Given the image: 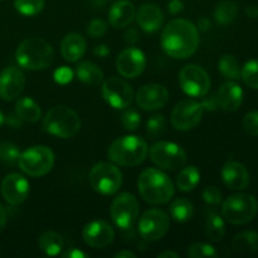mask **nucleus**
Returning a JSON list of instances; mask_svg holds the SVG:
<instances>
[{
  "label": "nucleus",
  "mask_w": 258,
  "mask_h": 258,
  "mask_svg": "<svg viewBox=\"0 0 258 258\" xmlns=\"http://www.w3.org/2000/svg\"><path fill=\"white\" fill-rule=\"evenodd\" d=\"M161 47L176 59L190 57L199 47L198 28L186 19L171 20L161 33Z\"/></svg>",
  "instance_id": "f257e3e1"
},
{
  "label": "nucleus",
  "mask_w": 258,
  "mask_h": 258,
  "mask_svg": "<svg viewBox=\"0 0 258 258\" xmlns=\"http://www.w3.org/2000/svg\"><path fill=\"white\" fill-rule=\"evenodd\" d=\"M138 186L144 201L158 206L168 203L175 193L171 179L155 168H149L140 174Z\"/></svg>",
  "instance_id": "f03ea898"
},
{
  "label": "nucleus",
  "mask_w": 258,
  "mask_h": 258,
  "mask_svg": "<svg viewBox=\"0 0 258 258\" xmlns=\"http://www.w3.org/2000/svg\"><path fill=\"white\" fill-rule=\"evenodd\" d=\"M15 59L25 70H45L54 62V50L47 40L32 37L20 43L15 52Z\"/></svg>",
  "instance_id": "7ed1b4c3"
},
{
  "label": "nucleus",
  "mask_w": 258,
  "mask_h": 258,
  "mask_svg": "<svg viewBox=\"0 0 258 258\" xmlns=\"http://www.w3.org/2000/svg\"><path fill=\"white\" fill-rule=\"evenodd\" d=\"M149 154L145 140L135 135H126L110 145L107 156L113 164L120 166H136L143 163Z\"/></svg>",
  "instance_id": "20e7f679"
},
{
  "label": "nucleus",
  "mask_w": 258,
  "mask_h": 258,
  "mask_svg": "<svg viewBox=\"0 0 258 258\" xmlns=\"http://www.w3.org/2000/svg\"><path fill=\"white\" fill-rule=\"evenodd\" d=\"M43 127L48 134L60 139H72L80 133L81 118L67 106H54L43 120Z\"/></svg>",
  "instance_id": "39448f33"
},
{
  "label": "nucleus",
  "mask_w": 258,
  "mask_h": 258,
  "mask_svg": "<svg viewBox=\"0 0 258 258\" xmlns=\"http://www.w3.org/2000/svg\"><path fill=\"white\" fill-rule=\"evenodd\" d=\"M258 202L251 194L238 193L228 197L222 206V214L232 224H246L256 218Z\"/></svg>",
  "instance_id": "423d86ee"
},
{
  "label": "nucleus",
  "mask_w": 258,
  "mask_h": 258,
  "mask_svg": "<svg viewBox=\"0 0 258 258\" xmlns=\"http://www.w3.org/2000/svg\"><path fill=\"white\" fill-rule=\"evenodd\" d=\"M18 165L29 176L39 178L52 170L54 165V153L47 146H32L20 154Z\"/></svg>",
  "instance_id": "0eeeda50"
},
{
  "label": "nucleus",
  "mask_w": 258,
  "mask_h": 258,
  "mask_svg": "<svg viewBox=\"0 0 258 258\" xmlns=\"http://www.w3.org/2000/svg\"><path fill=\"white\" fill-rule=\"evenodd\" d=\"M91 186L102 196H112L117 193L122 185V174L116 164L97 163L90 171Z\"/></svg>",
  "instance_id": "6e6552de"
},
{
  "label": "nucleus",
  "mask_w": 258,
  "mask_h": 258,
  "mask_svg": "<svg viewBox=\"0 0 258 258\" xmlns=\"http://www.w3.org/2000/svg\"><path fill=\"white\" fill-rule=\"evenodd\" d=\"M150 159L156 166L164 170L174 171L186 164V153L181 146L171 141H159L151 146Z\"/></svg>",
  "instance_id": "1a4fd4ad"
},
{
  "label": "nucleus",
  "mask_w": 258,
  "mask_h": 258,
  "mask_svg": "<svg viewBox=\"0 0 258 258\" xmlns=\"http://www.w3.org/2000/svg\"><path fill=\"white\" fill-rule=\"evenodd\" d=\"M140 212V204L131 193H121L111 204L110 214L113 223L121 229H130L135 224Z\"/></svg>",
  "instance_id": "9d476101"
},
{
  "label": "nucleus",
  "mask_w": 258,
  "mask_h": 258,
  "mask_svg": "<svg viewBox=\"0 0 258 258\" xmlns=\"http://www.w3.org/2000/svg\"><path fill=\"white\" fill-rule=\"evenodd\" d=\"M179 83L181 90L190 97H204L211 88L208 73L197 64H188L180 71Z\"/></svg>",
  "instance_id": "9b49d317"
},
{
  "label": "nucleus",
  "mask_w": 258,
  "mask_h": 258,
  "mask_svg": "<svg viewBox=\"0 0 258 258\" xmlns=\"http://www.w3.org/2000/svg\"><path fill=\"white\" fill-rule=\"evenodd\" d=\"M170 219L161 209H149L139 221V233L145 241L155 242L163 238L169 231Z\"/></svg>",
  "instance_id": "f8f14e48"
},
{
  "label": "nucleus",
  "mask_w": 258,
  "mask_h": 258,
  "mask_svg": "<svg viewBox=\"0 0 258 258\" xmlns=\"http://www.w3.org/2000/svg\"><path fill=\"white\" fill-rule=\"evenodd\" d=\"M203 112L202 103L193 100H183L176 103L171 112V125L179 131H189L199 125Z\"/></svg>",
  "instance_id": "ddd939ff"
},
{
  "label": "nucleus",
  "mask_w": 258,
  "mask_h": 258,
  "mask_svg": "<svg viewBox=\"0 0 258 258\" xmlns=\"http://www.w3.org/2000/svg\"><path fill=\"white\" fill-rule=\"evenodd\" d=\"M103 100L116 110H123L128 107L134 100V92L131 86L120 78H108L102 83Z\"/></svg>",
  "instance_id": "4468645a"
},
{
  "label": "nucleus",
  "mask_w": 258,
  "mask_h": 258,
  "mask_svg": "<svg viewBox=\"0 0 258 258\" xmlns=\"http://www.w3.org/2000/svg\"><path fill=\"white\" fill-rule=\"evenodd\" d=\"M82 237L87 246L101 249L112 243L115 239V232L107 222L96 219L83 227Z\"/></svg>",
  "instance_id": "2eb2a0df"
},
{
  "label": "nucleus",
  "mask_w": 258,
  "mask_h": 258,
  "mask_svg": "<svg viewBox=\"0 0 258 258\" xmlns=\"http://www.w3.org/2000/svg\"><path fill=\"white\" fill-rule=\"evenodd\" d=\"M146 67V57L140 49L128 47L118 54L116 59V70L122 77L136 78Z\"/></svg>",
  "instance_id": "dca6fc26"
},
{
  "label": "nucleus",
  "mask_w": 258,
  "mask_h": 258,
  "mask_svg": "<svg viewBox=\"0 0 258 258\" xmlns=\"http://www.w3.org/2000/svg\"><path fill=\"white\" fill-rule=\"evenodd\" d=\"M169 102V91L163 85L149 83L136 93V103L145 111H155L165 107Z\"/></svg>",
  "instance_id": "f3484780"
},
{
  "label": "nucleus",
  "mask_w": 258,
  "mask_h": 258,
  "mask_svg": "<svg viewBox=\"0 0 258 258\" xmlns=\"http://www.w3.org/2000/svg\"><path fill=\"white\" fill-rule=\"evenodd\" d=\"M29 181L18 173H12L2 183V196L12 206H19L29 196Z\"/></svg>",
  "instance_id": "a211bd4d"
},
{
  "label": "nucleus",
  "mask_w": 258,
  "mask_h": 258,
  "mask_svg": "<svg viewBox=\"0 0 258 258\" xmlns=\"http://www.w3.org/2000/svg\"><path fill=\"white\" fill-rule=\"evenodd\" d=\"M25 77L17 67H7L0 72V98L14 101L24 91Z\"/></svg>",
  "instance_id": "6ab92c4d"
},
{
  "label": "nucleus",
  "mask_w": 258,
  "mask_h": 258,
  "mask_svg": "<svg viewBox=\"0 0 258 258\" xmlns=\"http://www.w3.org/2000/svg\"><path fill=\"white\" fill-rule=\"evenodd\" d=\"M222 179L232 190H243L249 185V173L243 164L229 160L222 168Z\"/></svg>",
  "instance_id": "aec40b11"
},
{
  "label": "nucleus",
  "mask_w": 258,
  "mask_h": 258,
  "mask_svg": "<svg viewBox=\"0 0 258 258\" xmlns=\"http://www.w3.org/2000/svg\"><path fill=\"white\" fill-rule=\"evenodd\" d=\"M217 105L224 111L234 112L238 110L243 101V91L236 82H227L221 86L216 96Z\"/></svg>",
  "instance_id": "412c9836"
},
{
  "label": "nucleus",
  "mask_w": 258,
  "mask_h": 258,
  "mask_svg": "<svg viewBox=\"0 0 258 258\" xmlns=\"http://www.w3.org/2000/svg\"><path fill=\"white\" fill-rule=\"evenodd\" d=\"M136 22L139 27L146 33H154L163 25V12L155 4H144L136 13Z\"/></svg>",
  "instance_id": "4be33fe9"
},
{
  "label": "nucleus",
  "mask_w": 258,
  "mask_h": 258,
  "mask_svg": "<svg viewBox=\"0 0 258 258\" xmlns=\"http://www.w3.org/2000/svg\"><path fill=\"white\" fill-rule=\"evenodd\" d=\"M87 50V42L80 33H70L60 43V53L63 58L71 63L80 60Z\"/></svg>",
  "instance_id": "5701e85b"
},
{
  "label": "nucleus",
  "mask_w": 258,
  "mask_h": 258,
  "mask_svg": "<svg viewBox=\"0 0 258 258\" xmlns=\"http://www.w3.org/2000/svg\"><path fill=\"white\" fill-rule=\"evenodd\" d=\"M135 15V7L127 0H120L110 8L108 20L113 28H125L133 23Z\"/></svg>",
  "instance_id": "b1692460"
},
{
  "label": "nucleus",
  "mask_w": 258,
  "mask_h": 258,
  "mask_svg": "<svg viewBox=\"0 0 258 258\" xmlns=\"http://www.w3.org/2000/svg\"><path fill=\"white\" fill-rule=\"evenodd\" d=\"M76 76L81 82L88 86H98L103 82V72L97 64L90 60H82L75 70Z\"/></svg>",
  "instance_id": "393cba45"
},
{
  "label": "nucleus",
  "mask_w": 258,
  "mask_h": 258,
  "mask_svg": "<svg viewBox=\"0 0 258 258\" xmlns=\"http://www.w3.org/2000/svg\"><path fill=\"white\" fill-rule=\"evenodd\" d=\"M15 112L19 120L30 123L37 122L42 116L40 106L32 97L19 98L15 103Z\"/></svg>",
  "instance_id": "a878e982"
},
{
  "label": "nucleus",
  "mask_w": 258,
  "mask_h": 258,
  "mask_svg": "<svg viewBox=\"0 0 258 258\" xmlns=\"http://www.w3.org/2000/svg\"><path fill=\"white\" fill-rule=\"evenodd\" d=\"M63 238L59 233L54 231H47L38 239V246L40 251L47 256H58L63 249Z\"/></svg>",
  "instance_id": "bb28decb"
},
{
  "label": "nucleus",
  "mask_w": 258,
  "mask_h": 258,
  "mask_svg": "<svg viewBox=\"0 0 258 258\" xmlns=\"http://www.w3.org/2000/svg\"><path fill=\"white\" fill-rule=\"evenodd\" d=\"M232 247L238 253H254L258 251V233L253 231H246L237 234L232 241Z\"/></svg>",
  "instance_id": "cd10ccee"
},
{
  "label": "nucleus",
  "mask_w": 258,
  "mask_h": 258,
  "mask_svg": "<svg viewBox=\"0 0 258 258\" xmlns=\"http://www.w3.org/2000/svg\"><path fill=\"white\" fill-rule=\"evenodd\" d=\"M226 234V224L223 218L214 212L207 214L206 236L212 242H221Z\"/></svg>",
  "instance_id": "c85d7f7f"
},
{
  "label": "nucleus",
  "mask_w": 258,
  "mask_h": 258,
  "mask_svg": "<svg viewBox=\"0 0 258 258\" xmlns=\"http://www.w3.org/2000/svg\"><path fill=\"white\" fill-rule=\"evenodd\" d=\"M201 181V171L194 165L185 166L181 169L176 178V185L181 191H191Z\"/></svg>",
  "instance_id": "c756f323"
},
{
  "label": "nucleus",
  "mask_w": 258,
  "mask_h": 258,
  "mask_svg": "<svg viewBox=\"0 0 258 258\" xmlns=\"http://www.w3.org/2000/svg\"><path fill=\"white\" fill-rule=\"evenodd\" d=\"M170 212L171 218H174V221L180 222H188L193 218L194 216V206L189 199L186 198H178L170 204Z\"/></svg>",
  "instance_id": "7c9ffc66"
},
{
  "label": "nucleus",
  "mask_w": 258,
  "mask_h": 258,
  "mask_svg": "<svg viewBox=\"0 0 258 258\" xmlns=\"http://www.w3.org/2000/svg\"><path fill=\"white\" fill-rule=\"evenodd\" d=\"M237 13H238V7L233 0H221L214 10V18H216L217 24H231L236 19Z\"/></svg>",
  "instance_id": "2f4dec72"
},
{
  "label": "nucleus",
  "mask_w": 258,
  "mask_h": 258,
  "mask_svg": "<svg viewBox=\"0 0 258 258\" xmlns=\"http://www.w3.org/2000/svg\"><path fill=\"white\" fill-rule=\"evenodd\" d=\"M218 70L222 75L228 80H239L241 78V68L238 60L232 54H223L219 58Z\"/></svg>",
  "instance_id": "473e14b6"
},
{
  "label": "nucleus",
  "mask_w": 258,
  "mask_h": 258,
  "mask_svg": "<svg viewBox=\"0 0 258 258\" xmlns=\"http://www.w3.org/2000/svg\"><path fill=\"white\" fill-rule=\"evenodd\" d=\"M20 150L15 144L3 141L0 143V161L7 166H15L19 163Z\"/></svg>",
  "instance_id": "72a5a7b5"
},
{
  "label": "nucleus",
  "mask_w": 258,
  "mask_h": 258,
  "mask_svg": "<svg viewBox=\"0 0 258 258\" xmlns=\"http://www.w3.org/2000/svg\"><path fill=\"white\" fill-rule=\"evenodd\" d=\"M45 0H14V8L25 17H33L43 10Z\"/></svg>",
  "instance_id": "f704fd0d"
},
{
  "label": "nucleus",
  "mask_w": 258,
  "mask_h": 258,
  "mask_svg": "<svg viewBox=\"0 0 258 258\" xmlns=\"http://www.w3.org/2000/svg\"><path fill=\"white\" fill-rule=\"evenodd\" d=\"M241 77L248 87L258 90V59L248 60L241 70Z\"/></svg>",
  "instance_id": "c9c22d12"
},
{
  "label": "nucleus",
  "mask_w": 258,
  "mask_h": 258,
  "mask_svg": "<svg viewBox=\"0 0 258 258\" xmlns=\"http://www.w3.org/2000/svg\"><path fill=\"white\" fill-rule=\"evenodd\" d=\"M166 130V118L163 115H154L146 122V133L149 138L156 139Z\"/></svg>",
  "instance_id": "e433bc0d"
},
{
  "label": "nucleus",
  "mask_w": 258,
  "mask_h": 258,
  "mask_svg": "<svg viewBox=\"0 0 258 258\" xmlns=\"http://www.w3.org/2000/svg\"><path fill=\"white\" fill-rule=\"evenodd\" d=\"M188 256L191 258H214L218 256L216 248L208 243L197 242L188 249Z\"/></svg>",
  "instance_id": "4c0bfd02"
},
{
  "label": "nucleus",
  "mask_w": 258,
  "mask_h": 258,
  "mask_svg": "<svg viewBox=\"0 0 258 258\" xmlns=\"http://www.w3.org/2000/svg\"><path fill=\"white\" fill-rule=\"evenodd\" d=\"M141 116L138 111L135 110H126L122 113V125L126 130L135 131L140 126Z\"/></svg>",
  "instance_id": "58836bf2"
},
{
  "label": "nucleus",
  "mask_w": 258,
  "mask_h": 258,
  "mask_svg": "<svg viewBox=\"0 0 258 258\" xmlns=\"http://www.w3.org/2000/svg\"><path fill=\"white\" fill-rule=\"evenodd\" d=\"M243 128L249 136H258V111H252L244 116Z\"/></svg>",
  "instance_id": "ea45409f"
},
{
  "label": "nucleus",
  "mask_w": 258,
  "mask_h": 258,
  "mask_svg": "<svg viewBox=\"0 0 258 258\" xmlns=\"http://www.w3.org/2000/svg\"><path fill=\"white\" fill-rule=\"evenodd\" d=\"M203 199L208 206H218L222 202V193L217 186L208 185L203 190Z\"/></svg>",
  "instance_id": "a19ab883"
},
{
  "label": "nucleus",
  "mask_w": 258,
  "mask_h": 258,
  "mask_svg": "<svg viewBox=\"0 0 258 258\" xmlns=\"http://www.w3.org/2000/svg\"><path fill=\"white\" fill-rule=\"evenodd\" d=\"M107 32V24L102 19H92L87 25V33L92 38H100Z\"/></svg>",
  "instance_id": "79ce46f5"
},
{
  "label": "nucleus",
  "mask_w": 258,
  "mask_h": 258,
  "mask_svg": "<svg viewBox=\"0 0 258 258\" xmlns=\"http://www.w3.org/2000/svg\"><path fill=\"white\" fill-rule=\"evenodd\" d=\"M71 78H72V71L68 70V68H60L55 72V80L59 83H67L70 82Z\"/></svg>",
  "instance_id": "37998d69"
},
{
  "label": "nucleus",
  "mask_w": 258,
  "mask_h": 258,
  "mask_svg": "<svg viewBox=\"0 0 258 258\" xmlns=\"http://www.w3.org/2000/svg\"><path fill=\"white\" fill-rule=\"evenodd\" d=\"M168 9L171 14H178L184 9V4L181 0H171L168 4Z\"/></svg>",
  "instance_id": "c03bdc74"
},
{
  "label": "nucleus",
  "mask_w": 258,
  "mask_h": 258,
  "mask_svg": "<svg viewBox=\"0 0 258 258\" xmlns=\"http://www.w3.org/2000/svg\"><path fill=\"white\" fill-rule=\"evenodd\" d=\"M63 257H66V258H87L88 254L85 253V252L80 251V249H77V248H71V249H68L67 252H64V253H63Z\"/></svg>",
  "instance_id": "a18cd8bd"
},
{
  "label": "nucleus",
  "mask_w": 258,
  "mask_h": 258,
  "mask_svg": "<svg viewBox=\"0 0 258 258\" xmlns=\"http://www.w3.org/2000/svg\"><path fill=\"white\" fill-rule=\"evenodd\" d=\"M202 106H203L204 110H216L217 107V100L216 97H213V96H211V97H207L204 98V101L202 102Z\"/></svg>",
  "instance_id": "49530a36"
},
{
  "label": "nucleus",
  "mask_w": 258,
  "mask_h": 258,
  "mask_svg": "<svg viewBox=\"0 0 258 258\" xmlns=\"http://www.w3.org/2000/svg\"><path fill=\"white\" fill-rule=\"evenodd\" d=\"M93 52H95L96 55H98V57H101V58H105L106 55L110 54V49H108L107 45H105V44L97 45V47L95 48V50H93Z\"/></svg>",
  "instance_id": "de8ad7c7"
},
{
  "label": "nucleus",
  "mask_w": 258,
  "mask_h": 258,
  "mask_svg": "<svg viewBox=\"0 0 258 258\" xmlns=\"http://www.w3.org/2000/svg\"><path fill=\"white\" fill-rule=\"evenodd\" d=\"M5 226H7V212H5V209L0 204V233L4 231Z\"/></svg>",
  "instance_id": "09e8293b"
},
{
  "label": "nucleus",
  "mask_w": 258,
  "mask_h": 258,
  "mask_svg": "<svg viewBox=\"0 0 258 258\" xmlns=\"http://www.w3.org/2000/svg\"><path fill=\"white\" fill-rule=\"evenodd\" d=\"M115 257H116V258H128V257L135 258V257H136V254L134 253V252L127 251V249H123V251L117 252V253L115 254Z\"/></svg>",
  "instance_id": "8fccbe9b"
},
{
  "label": "nucleus",
  "mask_w": 258,
  "mask_h": 258,
  "mask_svg": "<svg viewBox=\"0 0 258 258\" xmlns=\"http://www.w3.org/2000/svg\"><path fill=\"white\" fill-rule=\"evenodd\" d=\"M247 15L249 18H258V5H249L247 8Z\"/></svg>",
  "instance_id": "3c124183"
},
{
  "label": "nucleus",
  "mask_w": 258,
  "mask_h": 258,
  "mask_svg": "<svg viewBox=\"0 0 258 258\" xmlns=\"http://www.w3.org/2000/svg\"><path fill=\"white\" fill-rule=\"evenodd\" d=\"M198 25H199V29L207 30L209 27H211V22H209L208 19H206V18H202V19H199Z\"/></svg>",
  "instance_id": "603ef678"
},
{
  "label": "nucleus",
  "mask_w": 258,
  "mask_h": 258,
  "mask_svg": "<svg viewBox=\"0 0 258 258\" xmlns=\"http://www.w3.org/2000/svg\"><path fill=\"white\" fill-rule=\"evenodd\" d=\"M159 258H178L179 254L176 253V252H173V251H164L161 252V253H159Z\"/></svg>",
  "instance_id": "864d4df0"
},
{
  "label": "nucleus",
  "mask_w": 258,
  "mask_h": 258,
  "mask_svg": "<svg viewBox=\"0 0 258 258\" xmlns=\"http://www.w3.org/2000/svg\"><path fill=\"white\" fill-rule=\"evenodd\" d=\"M3 123H4V115H3L2 111H0V127H2Z\"/></svg>",
  "instance_id": "5fc2aeb1"
},
{
  "label": "nucleus",
  "mask_w": 258,
  "mask_h": 258,
  "mask_svg": "<svg viewBox=\"0 0 258 258\" xmlns=\"http://www.w3.org/2000/svg\"><path fill=\"white\" fill-rule=\"evenodd\" d=\"M0 2H2V0H0Z\"/></svg>",
  "instance_id": "6e6d98bb"
}]
</instances>
